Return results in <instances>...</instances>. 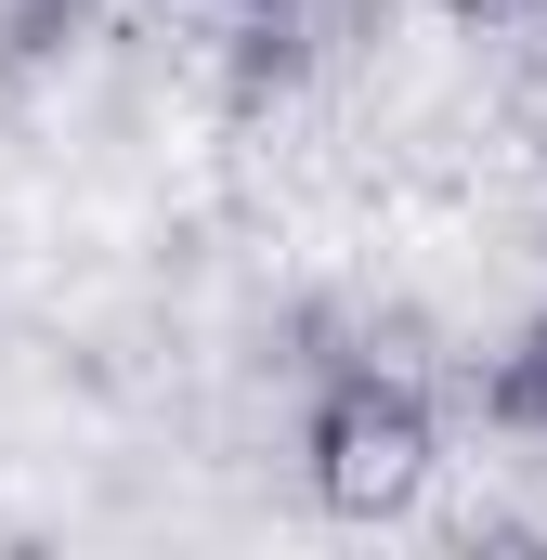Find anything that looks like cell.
Returning <instances> with one entry per match:
<instances>
[{"instance_id":"6da1fadb","label":"cell","mask_w":547,"mask_h":560,"mask_svg":"<svg viewBox=\"0 0 547 560\" xmlns=\"http://www.w3.org/2000/svg\"><path fill=\"white\" fill-rule=\"evenodd\" d=\"M300 469H313V509L339 522H405L417 495L443 482V418L405 365H339L300 418Z\"/></svg>"}]
</instances>
